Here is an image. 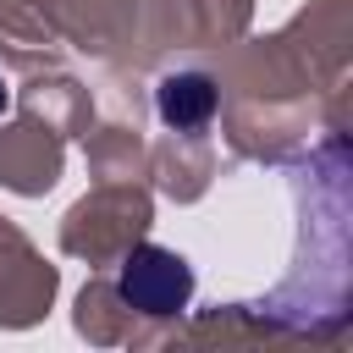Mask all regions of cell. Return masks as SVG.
Listing matches in <instances>:
<instances>
[{
	"mask_svg": "<svg viewBox=\"0 0 353 353\" xmlns=\"http://www.w3.org/2000/svg\"><path fill=\"white\" fill-rule=\"evenodd\" d=\"M298 248L292 270L254 303L281 342H325L347 336L353 314V154L347 132H320L298 160Z\"/></svg>",
	"mask_w": 353,
	"mask_h": 353,
	"instance_id": "obj_1",
	"label": "cell"
},
{
	"mask_svg": "<svg viewBox=\"0 0 353 353\" xmlns=\"http://www.w3.org/2000/svg\"><path fill=\"white\" fill-rule=\"evenodd\" d=\"M221 83V132L237 160L254 165H292L325 127L347 132V105L320 88L287 28L265 39H232L215 50Z\"/></svg>",
	"mask_w": 353,
	"mask_h": 353,
	"instance_id": "obj_2",
	"label": "cell"
},
{
	"mask_svg": "<svg viewBox=\"0 0 353 353\" xmlns=\"http://www.w3.org/2000/svg\"><path fill=\"white\" fill-rule=\"evenodd\" d=\"M254 0H138L121 72H154L188 50H221L248 33Z\"/></svg>",
	"mask_w": 353,
	"mask_h": 353,
	"instance_id": "obj_3",
	"label": "cell"
},
{
	"mask_svg": "<svg viewBox=\"0 0 353 353\" xmlns=\"http://www.w3.org/2000/svg\"><path fill=\"white\" fill-rule=\"evenodd\" d=\"M154 226V193L143 182H94L61 215V254L88 270H110L138 237Z\"/></svg>",
	"mask_w": 353,
	"mask_h": 353,
	"instance_id": "obj_4",
	"label": "cell"
},
{
	"mask_svg": "<svg viewBox=\"0 0 353 353\" xmlns=\"http://www.w3.org/2000/svg\"><path fill=\"white\" fill-rule=\"evenodd\" d=\"M116 292L127 298V309L138 314V342L132 347H154L193 303V265L165 248L138 237L121 259H116Z\"/></svg>",
	"mask_w": 353,
	"mask_h": 353,
	"instance_id": "obj_5",
	"label": "cell"
},
{
	"mask_svg": "<svg viewBox=\"0 0 353 353\" xmlns=\"http://www.w3.org/2000/svg\"><path fill=\"white\" fill-rule=\"evenodd\" d=\"M55 287H61L55 265L33 248V237L17 221L0 215V325L6 331L39 325L55 303Z\"/></svg>",
	"mask_w": 353,
	"mask_h": 353,
	"instance_id": "obj_6",
	"label": "cell"
},
{
	"mask_svg": "<svg viewBox=\"0 0 353 353\" xmlns=\"http://www.w3.org/2000/svg\"><path fill=\"white\" fill-rule=\"evenodd\" d=\"M61 165H66V138L33 121L28 110H17V121L0 127V188L6 193L44 199L61 182Z\"/></svg>",
	"mask_w": 353,
	"mask_h": 353,
	"instance_id": "obj_7",
	"label": "cell"
},
{
	"mask_svg": "<svg viewBox=\"0 0 353 353\" xmlns=\"http://www.w3.org/2000/svg\"><path fill=\"white\" fill-rule=\"evenodd\" d=\"M132 17H138V0H55V28L66 50H83L105 66L127 55Z\"/></svg>",
	"mask_w": 353,
	"mask_h": 353,
	"instance_id": "obj_8",
	"label": "cell"
},
{
	"mask_svg": "<svg viewBox=\"0 0 353 353\" xmlns=\"http://www.w3.org/2000/svg\"><path fill=\"white\" fill-rule=\"evenodd\" d=\"M17 110H28L33 121H44V127L61 132V138H83L88 121H94V110H99V99H94V88H88L83 77L50 66V72H33V77L22 83Z\"/></svg>",
	"mask_w": 353,
	"mask_h": 353,
	"instance_id": "obj_9",
	"label": "cell"
},
{
	"mask_svg": "<svg viewBox=\"0 0 353 353\" xmlns=\"http://www.w3.org/2000/svg\"><path fill=\"white\" fill-rule=\"evenodd\" d=\"M149 176L176 204L204 199L210 182H215V143H210V132H165L160 143H149Z\"/></svg>",
	"mask_w": 353,
	"mask_h": 353,
	"instance_id": "obj_10",
	"label": "cell"
},
{
	"mask_svg": "<svg viewBox=\"0 0 353 353\" xmlns=\"http://www.w3.org/2000/svg\"><path fill=\"white\" fill-rule=\"evenodd\" d=\"M83 160H88V176L94 182H143L149 176V138H143V121L132 116H105V121H88L83 132Z\"/></svg>",
	"mask_w": 353,
	"mask_h": 353,
	"instance_id": "obj_11",
	"label": "cell"
},
{
	"mask_svg": "<svg viewBox=\"0 0 353 353\" xmlns=\"http://www.w3.org/2000/svg\"><path fill=\"white\" fill-rule=\"evenodd\" d=\"M61 55H66V39H61L55 17L33 11V6H0V72L33 77V72L61 66Z\"/></svg>",
	"mask_w": 353,
	"mask_h": 353,
	"instance_id": "obj_12",
	"label": "cell"
},
{
	"mask_svg": "<svg viewBox=\"0 0 353 353\" xmlns=\"http://www.w3.org/2000/svg\"><path fill=\"white\" fill-rule=\"evenodd\" d=\"M154 116L165 121V132H210L221 116V83L204 66H182V72H160L154 83Z\"/></svg>",
	"mask_w": 353,
	"mask_h": 353,
	"instance_id": "obj_13",
	"label": "cell"
},
{
	"mask_svg": "<svg viewBox=\"0 0 353 353\" xmlns=\"http://www.w3.org/2000/svg\"><path fill=\"white\" fill-rule=\"evenodd\" d=\"M72 325L94 347H132L138 342V314L127 309V298L116 292V276H105V270H94L83 281L77 309H72Z\"/></svg>",
	"mask_w": 353,
	"mask_h": 353,
	"instance_id": "obj_14",
	"label": "cell"
},
{
	"mask_svg": "<svg viewBox=\"0 0 353 353\" xmlns=\"http://www.w3.org/2000/svg\"><path fill=\"white\" fill-rule=\"evenodd\" d=\"M160 342H221V347H248V342H281L276 325L254 309V303H215L204 314H193L188 325L176 320Z\"/></svg>",
	"mask_w": 353,
	"mask_h": 353,
	"instance_id": "obj_15",
	"label": "cell"
},
{
	"mask_svg": "<svg viewBox=\"0 0 353 353\" xmlns=\"http://www.w3.org/2000/svg\"><path fill=\"white\" fill-rule=\"evenodd\" d=\"M11 105V83H6V72H0V110Z\"/></svg>",
	"mask_w": 353,
	"mask_h": 353,
	"instance_id": "obj_16",
	"label": "cell"
}]
</instances>
